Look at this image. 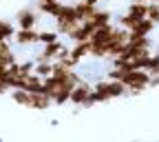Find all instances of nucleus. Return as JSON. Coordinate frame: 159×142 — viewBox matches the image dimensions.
<instances>
[{"mask_svg":"<svg viewBox=\"0 0 159 142\" xmlns=\"http://www.w3.org/2000/svg\"><path fill=\"white\" fill-rule=\"evenodd\" d=\"M142 2H148V0H142Z\"/></svg>","mask_w":159,"mask_h":142,"instance_id":"cd10ccee","label":"nucleus"},{"mask_svg":"<svg viewBox=\"0 0 159 142\" xmlns=\"http://www.w3.org/2000/svg\"><path fill=\"white\" fill-rule=\"evenodd\" d=\"M35 69V60H25V62H18V71L20 76H29Z\"/></svg>","mask_w":159,"mask_h":142,"instance_id":"412c9836","label":"nucleus"},{"mask_svg":"<svg viewBox=\"0 0 159 142\" xmlns=\"http://www.w3.org/2000/svg\"><path fill=\"white\" fill-rule=\"evenodd\" d=\"M29 98H31V93L25 91V89H11V100L16 105H20V107L29 109Z\"/></svg>","mask_w":159,"mask_h":142,"instance_id":"ddd939ff","label":"nucleus"},{"mask_svg":"<svg viewBox=\"0 0 159 142\" xmlns=\"http://www.w3.org/2000/svg\"><path fill=\"white\" fill-rule=\"evenodd\" d=\"M51 107H53L51 95H47V93H31V98H29V109L47 111V109H51Z\"/></svg>","mask_w":159,"mask_h":142,"instance_id":"423d86ee","label":"nucleus"},{"mask_svg":"<svg viewBox=\"0 0 159 142\" xmlns=\"http://www.w3.org/2000/svg\"><path fill=\"white\" fill-rule=\"evenodd\" d=\"M71 100V87H60L55 93H53V105H57V107H62V105H66Z\"/></svg>","mask_w":159,"mask_h":142,"instance_id":"2eb2a0df","label":"nucleus"},{"mask_svg":"<svg viewBox=\"0 0 159 142\" xmlns=\"http://www.w3.org/2000/svg\"><path fill=\"white\" fill-rule=\"evenodd\" d=\"M148 87H150V89H155V87H159V73H155V76H150V82H148Z\"/></svg>","mask_w":159,"mask_h":142,"instance_id":"4be33fe9","label":"nucleus"},{"mask_svg":"<svg viewBox=\"0 0 159 142\" xmlns=\"http://www.w3.org/2000/svg\"><path fill=\"white\" fill-rule=\"evenodd\" d=\"M13 42L20 47H33L40 45V31L38 29H16L13 33Z\"/></svg>","mask_w":159,"mask_h":142,"instance_id":"39448f33","label":"nucleus"},{"mask_svg":"<svg viewBox=\"0 0 159 142\" xmlns=\"http://www.w3.org/2000/svg\"><path fill=\"white\" fill-rule=\"evenodd\" d=\"M91 20L95 22V27H104V25H108V22H113V11H108V9H95V13L91 16Z\"/></svg>","mask_w":159,"mask_h":142,"instance_id":"9d476101","label":"nucleus"},{"mask_svg":"<svg viewBox=\"0 0 159 142\" xmlns=\"http://www.w3.org/2000/svg\"><path fill=\"white\" fill-rule=\"evenodd\" d=\"M128 93V89H126V85L124 82H119V80H99V82L93 87V91H91V95H89V107H93V105H104V102H108V100H115V98H122V95H126Z\"/></svg>","mask_w":159,"mask_h":142,"instance_id":"f257e3e1","label":"nucleus"},{"mask_svg":"<svg viewBox=\"0 0 159 142\" xmlns=\"http://www.w3.org/2000/svg\"><path fill=\"white\" fill-rule=\"evenodd\" d=\"M9 91H11L9 87H5V85H0V93H9Z\"/></svg>","mask_w":159,"mask_h":142,"instance_id":"5701e85b","label":"nucleus"},{"mask_svg":"<svg viewBox=\"0 0 159 142\" xmlns=\"http://www.w3.org/2000/svg\"><path fill=\"white\" fill-rule=\"evenodd\" d=\"M71 58H75L77 62H82L84 58H89V53H91V40H84V42H73V47H71Z\"/></svg>","mask_w":159,"mask_h":142,"instance_id":"6e6552de","label":"nucleus"},{"mask_svg":"<svg viewBox=\"0 0 159 142\" xmlns=\"http://www.w3.org/2000/svg\"><path fill=\"white\" fill-rule=\"evenodd\" d=\"M155 27H157V25L152 22V20H148V18H142V20L137 22V27H135V29H133L130 33H139V36H150Z\"/></svg>","mask_w":159,"mask_h":142,"instance_id":"4468645a","label":"nucleus"},{"mask_svg":"<svg viewBox=\"0 0 159 142\" xmlns=\"http://www.w3.org/2000/svg\"><path fill=\"white\" fill-rule=\"evenodd\" d=\"M146 7L148 2H142V0H133V2L126 7V13L133 18H146Z\"/></svg>","mask_w":159,"mask_h":142,"instance_id":"9b49d317","label":"nucleus"},{"mask_svg":"<svg viewBox=\"0 0 159 142\" xmlns=\"http://www.w3.org/2000/svg\"><path fill=\"white\" fill-rule=\"evenodd\" d=\"M146 71H148L150 76L159 73V53H150V56H148V60H146Z\"/></svg>","mask_w":159,"mask_h":142,"instance_id":"6ab92c4d","label":"nucleus"},{"mask_svg":"<svg viewBox=\"0 0 159 142\" xmlns=\"http://www.w3.org/2000/svg\"><path fill=\"white\" fill-rule=\"evenodd\" d=\"M33 73H35V76H40V78L51 76V73H53V62H35Z\"/></svg>","mask_w":159,"mask_h":142,"instance_id":"a211bd4d","label":"nucleus"},{"mask_svg":"<svg viewBox=\"0 0 159 142\" xmlns=\"http://www.w3.org/2000/svg\"><path fill=\"white\" fill-rule=\"evenodd\" d=\"M60 40V33L55 31V29H51V31H47V29H42L40 31V45H51V42H57Z\"/></svg>","mask_w":159,"mask_h":142,"instance_id":"f3484780","label":"nucleus"},{"mask_svg":"<svg viewBox=\"0 0 159 142\" xmlns=\"http://www.w3.org/2000/svg\"><path fill=\"white\" fill-rule=\"evenodd\" d=\"M35 9L40 11V13H44V16H49V18H55L57 13H60V9H62V2H44V0H35Z\"/></svg>","mask_w":159,"mask_h":142,"instance_id":"0eeeda50","label":"nucleus"},{"mask_svg":"<svg viewBox=\"0 0 159 142\" xmlns=\"http://www.w3.org/2000/svg\"><path fill=\"white\" fill-rule=\"evenodd\" d=\"M2 40H5V38H2V36H0V42H2Z\"/></svg>","mask_w":159,"mask_h":142,"instance_id":"bb28decb","label":"nucleus"},{"mask_svg":"<svg viewBox=\"0 0 159 142\" xmlns=\"http://www.w3.org/2000/svg\"><path fill=\"white\" fill-rule=\"evenodd\" d=\"M122 82L126 85L128 93L133 95H139L142 91L148 89V82H150V73L144 71V69H135V71H124L122 76Z\"/></svg>","mask_w":159,"mask_h":142,"instance_id":"f03ea898","label":"nucleus"},{"mask_svg":"<svg viewBox=\"0 0 159 142\" xmlns=\"http://www.w3.org/2000/svg\"><path fill=\"white\" fill-rule=\"evenodd\" d=\"M95 5H89V2H84V0H80V2H75V11H77V18L80 20H89L93 13H95Z\"/></svg>","mask_w":159,"mask_h":142,"instance_id":"f8f14e48","label":"nucleus"},{"mask_svg":"<svg viewBox=\"0 0 159 142\" xmlns=\"http://www.w3.org/2000/svg\"><path fill=\"white\" fill-rule=\"evenodd\" d=\"M44 2H57V0H44Z\"/></svg>","mask_w":159,"mask_h":142,"instance_id":"393cba45","label":"nucleus"},{"mask_svg":"<svg viewBox=\"0 0 159 142\" xmlns=\"http://www.w3.org/2000/svg\"><path fill=\"white\" fill-rule=\"evenodd\" d=\"M91 91H93V87L82 80L80 85H75V87L71 89V100H69V102L75 105V107H89V95H91Z\"/></svg>","mask_w":159,"mask_h":142,"instance_id":"20e7f679","label":"nucleus"},{"mask_svg":"<svg viewBox=\"0 0 159 142\" xmlns=\"http://www.w3.org/2000/svg\"><path fill=\"white\" fill-rule=\"evenodd\" d=\"M80 25V20H62V18H55V31L60 36H71V31Z\"/></svg>","mask_w":159,"mask_h":142,"instance_id":"1a4fd4ad","label":"nucleus"},{"mask_svg":"<svg viewBox=\"0 0 159 142\" xmlns=\"http://www.w3.org/2000/svg\"><path fill=\"white\" fill-rule=\"evenodd\" d=\"M13 33H16V25L11 20H0V36L5 40H13Z\"/></svg>","mask_w":159,"mask_h":142,"instance_id":"dca6fc26","label":"nucleus"},{"mask_svg":"<svg viewBox=\"0 0 159 142\" xmlns=\"http://www.w3.org/2000/svg\"><path fill=\"white\" fill-rule=\"evenodd\" d=\"M146 18L152 20L155 25H159V2H148V7H146Z\"/></svg>","mask_w":159,"mask_h":142,"instance_id":"aec40b11","label":"nucleus"},{"mask_svg":"<svg viewBox=\"0 0 159 142\" xmlns=\"http://www.w3.org/2000/svg\"><path fill=\"white\" fill-rule=\"evenodd\" d=\"M84 2H89V5H95V7H97V5H99V0H84Z\"/></svg>","mask_w":159,"mask_h":142,"instance_id":"b1692460","label":"nucleus"},{"mask_svg":"<svg viewBox=\"0 0 159 142\" xmlns=\"http://www.w3.org/2000/svg\"><path fill=\"white\" fill-rule=\"evenodd\" d=\"M0 142H2V138H0Z\"/></svg>","mask_w":159,"mask_h":142,"instance_id":"c85d7f7f","label":"nucleus"},{"mask_svg":"<svg viewBox=\"0 0 159 142\" xmlns=\"http://www.w3.org/2000/svg\"><path fill=\"white\" fill-rule=\"evenodd\" d=\"M38 20H40V11L33 7H22L16 11L13 22L18 29H35L38 27Z\"/></svg>","mask_w":159,"mask_h":142,"instance_id":"7ed1b4c3","label":"nucleus"},{"mask_svg":"<svg viewBox=\"0 0 159 142\" xmlns=\"http://www.w3.org/2000/svg\"><path fill=\"white\" fill-rule=\"evenodd\" d=\"M148 2H159V0H148Z\"/></svg>","mask_w":159,"mask_h":142,"instance_id":"a878e982","label":"nucleus"}]
</instances>
